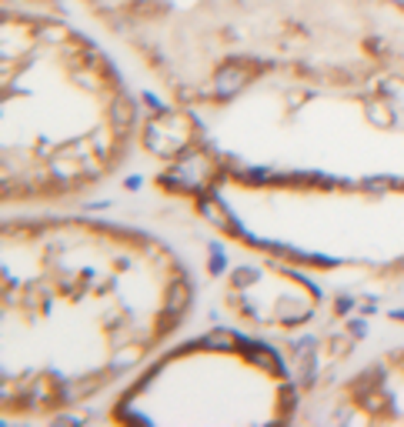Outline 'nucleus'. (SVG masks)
<instances>
[{
    "mask_svg": "<svg viewBox=\"0 0 404 427\" xmlns=\"http://www.w3.org/2000/svg\"><path fill=\"white\" fill-rule=\"evenodd\" d=\"M248 83V71L241 67V64H234V60H227V64H221L217 67V77H214V90L217 97H234Z\"/></svg>",
    "mask_w": 404,
    "mask_h": 427,
    "instance_id": "f03ea898",
    "label": "nucleus"
},
{
    "mask_svg": "<svg viewBox=\"0 0 404 427\" xmlns=\"http://www.w3.org/2000/svg\"><path fill=\"white\" fill-rule=\"evenodd\" d=\"M190 294H194V291H190L187 281H174V284L167 287V294H164V317H167V324H161V331H171V327H174V320L190 308Z\"/></svg>",
    "mask_w": 404,
    "mask_h": 427,
    "instance_id": "f257e3e1",
    "label": "nucleus"
},
{
    "mask_svg": "<svg viewBox=\"0 0 404 427\" xmlns=\"http://www.w3.org/2000/svg\"><path fill=\"white\" fill-rule=\"evenodd\" d=\"M258 277H261V274L254 271V267H241V271L234 274V284H238V287H248V284H254Z\"/></svg>",
    "mask_w": 404,
    "mask_h": 427,
    "instance_id": "423d86ee",
    "label": "nucleus"
},
{
    "mask_svg": "<svg viewBox=\"0 0 404 427\" xmlns=\"http://www.w3.org/2000/svg\"><path fill=\"white\" fill-rule=\"evenodd\" d=\"M201 344L204 347H214V351H234V347H238V337H234L231 331H211L201 341Z\"/></svg>",
    "mask_w": 404,
    "mask_h": 427,
    "instance_id": "39448f33",
    "label": "nucleus"
},
{
    "mask_svg": "<svg viewBox=\"0 0 404 427\" xmlns=\"http://www.w3.org/2000/svg\"><path fill=\"white\" fill-rule=\"evenodd\" d=\"M391 4H398V7H404V0H391Z\"/></svg>",
    "mask_w": 404,
    "mask_h": 427,
    "instance_id": "1a4fd4ad",
    "label": "nucleus"
},
{
    "mask_svg": "<svg viewBox=\"0 0 404 427\" xmlns=\"http://www.w3.org/2000/svg\"><path fill=\"white\" fill-rule=\"evenodd\" d=\"M134 120H137V107H134L131 97H124L120 94L114 104H110V127L124 137V134L134 127Z\"/></svg>",
    "mask_w": 404,
    "mask_h": 427,
    "instance_id": "7ed1b4c3",
    "label": "nucleus"
},
{
    "mask_svg": "<svg viewBox=\"0 0 404 427\" xmlns=\"http://www.w3.org/2000/svg\"><path fill=\"white\" fill-rule=\"evenodd\" d=\"M337 310H341V314H347V310H351V300H347V297H341V300H337Z\"/></svg>",
    "mask_w": 404,
    "mask_h": 427,
    "instance_id": "6e6552de",
    "label": "nucleus"
},
{
    "mask_svg": "<svg viewBox=\"0 0 404 427\" xmlns=\"http://www.w3.org/2000/svg\"><path fill=\"white\" fill-rule=\"evenodd\" d=\"M388 107H381V104H371V120H381V124H391V114H384Z\"/></svg>",
    "mask_w": 404,
    "mask_h": 427,
    "instance_id": "0eeeda50",
    "label": "nucleus"
},
{
    "mask_svg": "<svg viewBox=\"0 0 404 427\" xmlns=\"http://www.w3.org/2000/svg\"><path fill=\"white\" fill-rule=\"evenodd\" d=\"M197 211H201L204 217H207L211 224H217V227H234V224H231V217H227V211L214 201V197H204V201L197 204Z\"/></svg>",
    "mask_w": 404,
    "mask_h": 427,
    "instance_id": "20e7f679",
    "label": "nucleus"
}]
</instances>
